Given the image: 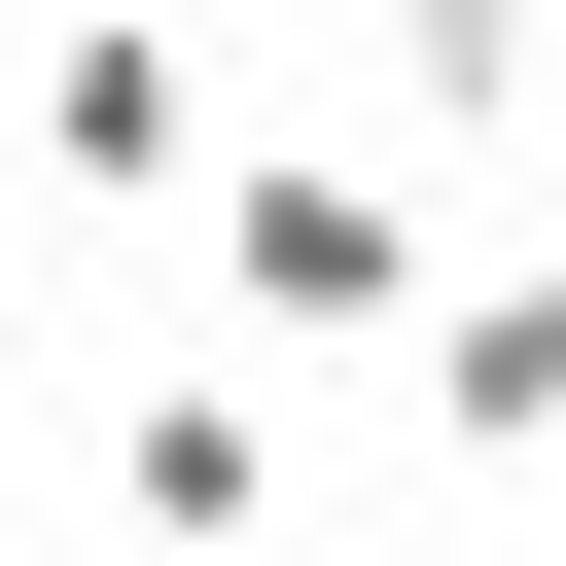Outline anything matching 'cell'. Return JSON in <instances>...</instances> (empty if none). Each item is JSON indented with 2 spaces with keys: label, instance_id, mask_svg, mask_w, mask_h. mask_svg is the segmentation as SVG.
I'll return each instance as SVG.
<instances>
[{
  "label": "cell",
  "instance_id": "cell-1",
  "mask_svg": "<svg viewBox=\"0 0 566 566\" xmlns=\"http://www.w3.org/2000/svg\"><path fill=\"white\" fill-rule=\"evenodd\" d=\"M389 318H424V212L354 142H248L212 177V354H389Z\"/></svg>",
  "mask_w": 566,
  "mask_h": 566
},
{
  "label": "cell",
  "instance_id": "cell-2",
  "mask_svg": "<svg viewBox=\"0 0 566 566\" xmlns=\"http://www.w3.org/2000/svg\"><path fill=\"white\" fill-rule=\"evenodd\" d=\"M106 531H142V566H248V531H283V354L142 389V424H106Z\"/></svg>",
  "mask_w": 566,
  "mask_h": 566
},
{
  "label": "cell",
  "instance_id": "cell-3",
  "mask_svg": "<svg viewBox=\"0 0 566 566\" xmlns=\"http://www.w3.org/2000/svg\"><path fill=\"white\" fill-rule=\"evenodd\" d=\"M177 142H212V71H177L142 0H71V35H35V177H71V212H142Z\"/></svg>",
  "mask_w": 566,
  "mask_h": 566
},
{
  "label": "cell",
  "instance_id": "cell-4",
  "mask_svg": "<svg viewBox=\"0 0 566 566\" xmlns=\"http://www.w3.org/2000/svg\"><path fill=\"white\" fill-rule=\"evenodd\" d=\"M424 424L460 460H566V283H424Z\"/></svg>",
  "mask_w": 566,
  "mask_h": 566
},
{
  "label": "cell",
  "instance_id": "cell-5",
  "mask_svg": "<svg viewBox=\"0 0 566 566\" xmlns=\"http://www.w3.org/2000/svg\"><path fill=\"white\" fill-rule=\"evenodd\" d=\"M0 566H35V531H0Z\"/></svg>",
  "mask_w": 566,
  "mask_h": 566
},
{
  "label": "cell",
  "instance_id": "cell-6",
  "mask_svg": "<svg viewBox=\"0 0 566 566\" xmlns=\"http://www.w3.org/2000/svg\"><path fill=\"white\" fill-rule=\"evenodd\" d=\"M531 35H566V0H531Z\"/></svg>",
  "mask_w": 566,
  "mask_h": 566
}]
</instances>
